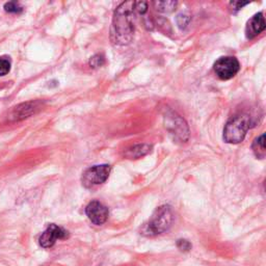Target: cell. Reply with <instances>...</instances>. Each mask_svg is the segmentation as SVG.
<instances>
[{"instance_id":"7","label":"cell","mask_w":266,"mask_h":266,"mask_svg":"<svg viewBox=\"0 0 266 266\" xmlns=\"http://www.w3.org/2000/svg\"><path fill=\"white\" fill-rule=\"evenodd\" d=\"M69 237V232L66 231L64 228L58 226L51 224L48 228L44 231V233L40 237V246L45 248H52L56 244L58 239H66Z\"/></svg>"},{"instance_id":"17","label":"cell","mask_w":266,"mask_h":266,"mask_svg":"<svg viewBox=\"0 0 266 266\" xmlns=\"http://www.w3.org/2000/svg\"><path fill=\"white\" fill-rule=\"evenodd\" d=\"M134 10L136 12H138V14L144 15V12L148 10V4H147V2H134Z\"/></svg>"},{"instance_id":"2","label":"cell","mask_w":266,"mask_h":266,"mask_svg":"<svg viewBox=\"0 0 266 266\" xmlns=\"http://www.w3.org/2000/svg\"><path fill=\"white\" fill-rule=\"evenodd\" d=\"M174 222V212L168 205L158 207L152 214L148 224L144 227V233L147 236L160 235L172 227Z\"/></svg>"},{"instance_id":"18","label":"cell","mask_w":266,"mask_h":266,"mask_svg":"<svg viewBox=\"0 0 266 266\" xmlns=\"http://www.w3.org/2000/svg\"><path fill=\"white\" fill-rule=\"evenodd\" d=\"M177 246L182 252H188L192 250V244L188 240H185V239H180V240H178Z\"/></svg>"},{"instance_id":"1","label":"cell","mask_w":266,"mask_h":266,"mask_svg":"<svg viewBox=\"0 0 266 266\" xmlns=\"http://www.w3.org/2000/svg\"><path fill=\"white\" fill-rule=\"evenodd\" d=\"M134 2H126L120 4L114 15L110 38L116 45H128L134 36Z\"/></svg>"},{"instance_id":"14","label":"cell","mask_w":266,"mask_h":266,"mask_svg":"<svg viewBox=\"0 0 266 266\" xmlns=\"http://www.w3.org/2000/svg\"><path fill=\"white\" fill-rule=\"evenodd\" d=\"M10 70V58L4 56L0 58V76L6 75Z\"/></svg>"},{"instance_id":"6","label":"cell","mask_w":266,"mask_h":266,"mask_svg":"<svg viewBox=\"0 0 266 266\" xmlns=\"http://www.w3.org/2000/svg\"><path fill=\"white\" fill-rule=\"evenodd\" d=\"M214 69L218 77L222 80H229L239 72L240 64H239L237 58L233 56H224L216 62Z\"/></svg>"},{"instance_id":"4","label":"cell","mask_w":266,"mask_h":266,"mask_svg":"<svg viewBox=\"0 0 266 266\" xmlns=\"http://www.w3.org/2000/svg\"><path fill=\"white\" fill-rule=\"evenodd\" d=\"M166 127L170 134L174 136V140H180L181 142H188L190 136V130L188 124L184 120L174 112H170L164 116Z\"/></svg>"},{"instance_id":"20","label":"cell","mask_w":266,"mask_h":266,"mask_svg":"<svg viewBox=\"0 0 266 266\" xmlns=\"http://www.w3.org/2000/svg\"><path fill=\"white\" fill-rule=\"evenodd\" d=\"M248 2H231V6H233V8L235 10H239L240 8H242L244 6H246Z\"/></svg>"},{"instance_id":"12","label":"cell","mask_w":266,"mask_h":266,"mask_svg":"<svg viewBox=\"0 0 266 266\" xmlns=\"http://www.w3.org/2000/svg\"><path fill=\"white\" fill-rule=\"evenodd\" d=\"M252 152H254L255 156L259 159L265 158L266 155V149H265V134H261L259 138H257L254 142L252 144Z\"/></svg>"},{"instance_id":"19","label":"cell","mask_w":266,"mask_h":266,"mask_svg":"<svg viewBox=\"0 0 266 266\" xmlns=\"http://www.w3.org/2000/svg\"><path fill=\"white\" fill-rule=\"evenodd\" d=\"M190 17L188 16H186V15H178L177 17V23L179 25V28H185L186 26H188V22H190Z\"/></svg>"},{"instance_id":"3","label":"cell","mask_w":266,"mask_h":266,"mask_svg":"<svg viewBox=\"0 0 266 266\" xmlns=\"http://www.w3.org/2000/svg\"><path fill=\"white\" fill-rule=\"evenodd\" d=\"M250 124V116L246 114H237L231 116L224 128V140L228 144L244 142Z\"/></svg>"},{"instance_id":"9","label":"cell","mask_w":266,"mask_h":266,"mask_svg":"<svg viewBox=\"0 0 266 266\" xmlns=\"http://www.w3.org/2000/svg\"><path fill=\"white\" fill-rule=\"evenodd\" d=\"M38 110H41V103L34 101V102H26L23 104L18 105L17 108L12 110L10 114V118L14 120H23L28 118L30 116L36 114Z\"/></svg>"},{"instance_id":"13","label":"cell","mask_w":266,"mask_h":266,"mask_svg":"<svg viewBox=\"0 0 266 266\" xmlns=\"http://www.w3.org/2000/svg\"><path fill=\"white\" fill-rule=\"evenodd\" d=\"M154 8L160 12H170L177 6V2H154Z\"/></svg>"},{"instance_id":"8","label":"cell","mask_w":266,"mask_h":266,"mask_svg":"<svg viewBox=\"0 0 266 266\" xmlns=\"http://www.w3.org/2000/svg\"><path fill=\"white\" fill-rule=\"evenodd\" d=\"M86 214L92 224L101 226L108 220L110 212L108 208L104 206L102 203L98 201H92L86 206Z\"/></svg>"},{"instance_id":"5","label":"cell","mask_w":266,"mask_h":266,"mask_svg":"<svg viewBox=\"0 0 266 266\" xmlns=\"http://www.w3.org/2000/svg\"><path fill=\"white\" fill-rule=\"evenodd\" d=\"M110 174V166L108 164L95 166L88 168L82 174V184L84 188H90L100 185L108 179Z\"/></svg>"},{"instance_id":"15","label":"cell","mask_w":266,"mask_h":266,"mask_svg":"<svg viewBox=\"0 0 266 266\" xmlns=\"http://www.w3.org/2000/svg\"><path fill=\"white\" fill-rule=\"evenodd\" d=\"M4 10L8 12H14V14H19L23 12V8L17 2H10L4 4Z\"/></svg>"},{"instance_id":"16","label":"cell","mask_w":266,"mask_h":266,"mask_svg":"<svg viewBox=\"0 0 266 266\" xmlns=\"http://www.w3.org/2000/svg\"><path fill=\"white\" fill-rule=\"evenodd\" d=\"M104 62H105V58L102 54H96L90 60V66L94 69H97L99 68V66H103Z\"/></svg>"},{"instance_id":"11","label":"cell","mask_w":266,"mask_h":266,"mask_svg":"<svg viewBox=\"0 0 266 266\" xmlns=\"http://www.w3.org/2000/svg\"><path fill=\"white\" fill-rule=\"evenodd\" d=\"M152 151V146L148 144H140L127 149L124 152V156L128 159H138L148 155Z\"/></svg>"},{"instance_id":"10","label":"cell","mask_w":266,"mask_h":266,"mask_svg":"<svg viewBox=\"0 0 266 266\" xmlns=\"http://www.w3.org/2000/svg\"><path fill=\"white\" fill-rule=\"evenodd\" d=\"M266 28L265 20L262 12H258V14L252 16L246 24V34L248 38H252L260 34L262 32H264Z\"/></svg>"}]
</instances>
